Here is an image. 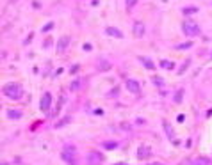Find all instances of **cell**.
<instances>
[{
	"mask_svg": "<svg viewBox=\"0 0 212 165\" xmlns=\"http://www.w3.org/2000/svg\"><path fill=\"white\" fill-rule=\"evenodd\" d=\"M2 92L9 100H21V96H23V89L20 84H6Z\"/></svg>",
	"mask_w": 212,
	"mask_h": 165,
	"instance_id": "1",
	"label": "cell"
},
{
	"mask_svg": "<svg viewBox=\"0 0 212 165\" xmlns=\"http://www.w3.org/2000/svg\"><path fill=\"white\" fill-rule=\"evenodd\" d=\"M61 156H62V160H64L68 165H77V151H75L73 146H66V147L62 149Z\"/></svg>",
	"mask_w": 212,
	"mask_h": 165,
	"instance_id": "2",
	"label": "cell"
},
{
	"mask_svg": "<svg viewBox=\"0 0 212 165\" xmlns=\"http://www.w3.org/2000/svg\"><path fill=\"white\" fill-rule=\"evenodd\" d=\"M201 30H200V27L196 25L194 21H185L184 23V34L185 36H191V37H194V36H198Z\"/></svg>",
	"mask_w": 212,
	"mask_h": 165,
	"instance_id": "3",
	"label": "cell"
},
{
	"mask_svg": "<svg viewBox=\"0 0 212 165\" xmlns=\"http://www.w3.org/2000/svg\"><path fill=\"white\" fill-rule=\"evenodd\" d=\"M87 163H89V165H102V163H104V156H102L98 151H93V153H89V156H87Z\"/></svg>",
	"mask_w": 212,
	"mask_h": 165,
	"instance_id": "4",
	"label": "cell"
},
{
	"mask_svg": "<svg viewBox=\"0 0 212 165\" xmlns=\"http://www.w3.org/2000/svg\"><path fill=\"white\" fill-rule=\"evenodd\" d=\"M50 105H52V94H50V92H45L43 98H41V101H39V107H41L43 112H48Z\"/></svg>",
	"mask_w": 212,
	"mask_h": 165,
	"instance_id": "5",
	"label": "cell"
},
{
	"mask_svg": "<svg viewBox=\"0 0 212 165\" xmlns=\"http://www.w3.org/2000/svg\"><path fill=\"white\" fill-rule=\"evenodd\" d=\"M132 32H134L135 37H143V36H145V23H143V21H134Z\"/></svg>",
	"mask_w": 212,
	"mask_h": 165,
	"instance_id": "6",
	"label": "cell"
},
{
	"mask_svg": "<svg viewBox=\"0 0 212 165\" xmlns=\"http://www.w3.org/2000/svg\"><path fill=\"white\" fill-rule=\"evenodd\" d=\"M150 156V149L146 147V146H139V149H137V158L139 160H146Z\"/></svg>",
	"mask_w": 212,
	"mask_h": 165,
	"instance_id": "7",
	"label": "cell"
},
{
	"mask_svg": "<svg viewBox=\"0 0 212 165\" xmlns=\"http://www.w3.org/2000/svg\"><path fill=\"white\" fill-rule=\"evenodd\" d=\"M162 126H164V131H166V135H168L171 140H175V131H173V126H171V124H169L166 119L162 121Z\"/></svg>",
	"mask_w": 212,
	"mask_h": 165,
	"instance_id": "8",
	"label": "cell"
},
{
	"mask_svg": "<svg viewBox=\"0 0 212 165\" xmlns=\"http://www.w3.org/2000/svg\"><path fill=\"white\" fill-rule=\"evenodd\" d=\"M105 34H109V36H112V37H123V32L118 30L116 27H107V29H105Z\"/></svg>",
	"mask_w": 212,
	"mask_h": 165,
	"instance_id": "9",
	"label": "cell"
},
{
	"mask_svg": "<svg viewBox=\"0 0 212 165\" xmlns=\"http://www.w3.org/2000/svg\"><path fill=\"white\" fill-rule=\"evenodd\" d=\"M127 87H128V91L130 92H139V84L135 82V80H127Z\"/></svg>",
	"mask_w": 212,
	"mask_h": 165,
	"instance_id": "10",
	"label": "cell"
},
{
	"mask_svg": "<svg viewBox=\"0 0 212 165\" xmlns=\"http://www.w3.org/2000/svg\"><path fill=\"white\" fill-rule=\"evenodd\" d=\"M23 114H21V110H14V108H11V110H7V117L9 119H20Z\"/></svg>",
	"mask_w": 212,
	"mask_h": 165,
	"instance_id": "11",
	"label": "cell"
},
{
	"mask_svg": "<svg viewBox=\"0 0 212 165\" xmlns=\"http://www.w3.org/2000/svg\"><path fill=\"white\" fill-rule=\"evenodd\" d=\"M193 161H194V165H212V161H210L208 158H205V156H200V158H194Z\"/></svg>",
	"mask_w": 212,
	"mask_h": 165,
	"instance_id": "12",
	"label": "cell"
},
{
	"mask_svg": "<svg viewBox=\"0 0 212 165\" xmlns=\"http://www.w3.org/2000/svg\"><path fill=\"white\" fill-rule=\"evenodd\" d=\"M139 60L143 62V64H145V66H146V67L150 69V71H153V69H155V64H153V62H152L150 59H146V57H139Z\"/></svg>",
	"mask_w": 212,
	"mask_h": 165,
	"instance_id": "13",
	"label": "cell"
},
{
	"mask_svg": "<svg viewBox=\"0 0 212 165\" xmlns=\"http://www.w3.org/2000/svg\"><path fill=\"white\" fill-rule=\"evenodd\" d=\"M66 46H68V37H61V41H59V44H57V52L66 50Z\"/></svg>",
	"mask_w": 212,
	"mask_h": 165,
	"instance_id": "14",
	"label": "cell"
},
{
	"mask_svg": "<svg viewBox=\"0 0 212 165\" xmlns=\"http://www.w3.org/2000/svg\"><path fill=\"white\" fill-rule=\"evenodd\" d=\"M98 67H100V71H105V69H109L111 67V62H107V60H98Z\"/></svg>",
	"mask_w": 212,
	"mask_h": 165,
	"instance_id": "15",
	"label": "cell"
},
{
	"mask_svg": "<svg viewBox=\"0 0 212 165\" xmlns=\"http://www.w3.org/2000/svg\"><path fill=\"white\" fill-rule=\"evenodd\" d=\"M160 67H164V69H175V64L169 62V60H160Z\"/></svg>",
	"mask_w": 212,
	"mask_h": 165,
	"instance_id": "16",
	"label": "cell"
},
{
	"mask_svg": "<svg viewBox=\"0 0 212 165\" xmlns=\"http://www.w3.org/2000/svg\"><path fill=\"white\" fill-rule=\"evenodd\" d=\"M152 82H153L157 87H162V85H164V80H162L160 77H157V75H155V77H152Z\"/></svg>",
	"mask_w": 212,
	"mask_h": 165,
	"instance_id": "17",
	"label": "cell"
},
{
	"mask_svg": "<svg viewBox=\"0 0 212 165\" xmlns=\"http://www.w3.org/2000/svg\"><path fill=\"white\" fill-rule=\"evenodd\" d=\"M102 147H104V149H116V147H118V142H104Z\"/></svg>",
	"mask_w": 212,
	"mask_h": 165,
	"instance_id": "18",
	"label": "cell"
},
{
	"mask_svg": "<svg viewBox=\"0 0 212 165\" xmlns=\"http://www.w3.org/2000/svg\"><path fill=\"white\" fill-rule=\"evenodd\" d=\"M189 64H191V60H189V59H187V60H185V62L182 64V67H180V71H178V75H182V73L185 71V69H187V66H189Z\"/></svg>",
	"mask_w": 212,
	"mask_h": 165,
	"instance_id": "19",
	"label": "cell"
},
{
	"mask_svg": "<svg viewBox=\"0 0 212 165\" xmlns=\"http://www.w3.org/2000/svg\"><path fill=\"white\" fill-rule=\"evenodd\" d=\"M193 43H184V44H178L177 46V50H185V48H191Z\"/></svg>",
	"mask_w": 212,
	"mask_h": 165,
	"instance_id": "20",
	"label": "cell"
},
{
	"mask_svg": "<svg viewBox=\"0 0 212 165\" xmlns=\"http://www.w3.org/2000/svg\"><path fill=\"white\" fill-rule=\"evenodd\" d=\"M182 94H184V91H182V89L175 94V101H177V103H182Z\"/></svg>",
	"mask_w": 212,
	"mask_h": 165,
	"instance_id": "21",
	"label": "cell"
},
{
	"mask_svg": "<svg viewBox=\"0 0 212 165\" xmlns=\"http://www.w3.org/2000/svg\"><path fill=\"white\" fill-rule=\"evenodd\" d=\"M196 11H198V7H185L184 14H191V13H196Z\"/></svg>",
	"mask_w": 212,
	"mask_h": 165,
	"instance_id": "22",
	"label": "cell"
},
{
	"mask_svg": "<svg viewBox=\"0 0 212 165\" xmlns=\"http://www.w3.org/2000/svg\"><path fill=\"white\" fill-rule=\"evenodd\" d=\"M68 121H69V117H66V119H62V121H59V123L55 124V128H61V126H62V124H66Z\"/></svg>",
	"mask_w": 212,
	"mask_h": 165,
	"instance_id": "23",
	"label": "cell"
},
{
	"mask_svg": "<svg viewBox=\"0 0 212 165\" xmlns=\"http://www.w3.org/2000/svg\"><path fill=\"white\" fill-rule=\"evenodd\" d=\"M180 165H194V161H193V160H184Z\"/></svg>",
	"mask_w": 212,
	"mask_h": 165,
	"instance_id": "24",
	"label": "cell"
},
{
	"mask_svg": "<svg viewBox=\"0 0 212 165\" xmlns=\"http://www.w3.org/2000/svg\"><path fill=\"white\" fill-rule=\"evenodd\" d=\"M52 27H54V23H46V25H45V27H43V30H45V32H46V30H50V29H52Z\"/></svg>",
	"mask_w": 212,
	"mask_h": 165,
	"instance_id": "25",
	"label": "cell"
},
{
	"mask_svg": "<svg viewBox=\"0 0 212 165\" xmlns=\"http://www.w3.org/2000/svg\"><path fill=\"white\" fill-rule=\"evenodd\" d=\"M135 2H137V0H127V7H132V6H135Z\"/></svg>",
	"mask_w": 212,
	"mask_h": 165,
	"instance_id": "26",
	"label": "cell"
},
{
	"mask_svg": "<svg viewBox=\"0 0 212 165\" xmlns=\"http://www.w3.org/2000/svg\"><path fill=\"white\" fill-rule=\"evenodd\" d=\"M72 89H73V91L79 89V82H73V84H72Z\"/></svg>",
	"mask_w": 212,
	"mask_h": 165,
	"instance_id": "27",
	"label": "cell"
},
{
	"mask_svg": "<svg viewBox=\"0 0 212 165\" xmlns=\"http://www.w3.org/2000/svg\"><path fill=\"white\" fill-rule=\"evenodd\" d=\"M148 165H164V163H148Z\"/></svg>",
	"mask_w": 212,
	"mask_h": 165,
	"instance_id": "28",
	"label": "cell"
},
{
	"mask_svg": "<svg viewBox=\"0 0 212 165\" xmlns=\"http://www.w3.org/2000/svg\"><path fill=\"white\" fill-rule=\"evenodd\" d=\"M116 165H127V163H116Z\"/></svg>",
	"mask_w": 212,
	"mask_h": 165,
	"instance_id": "29",
	"label": "cell"
},
{
	"mask_svg": "<svg viewBox=\"0 0 212 165\" xmlns=\"http://www.w3.org/2000/svg\"><path fill=\"white\" fill-rule=\"evenodd\" d=\"M210 59H212V53H210Z\"/></svg>",
	"mask_w": 212,
	"mask_h": 165,
	"instance_id": "30",
	"label": "cell"
}]
</instances>
